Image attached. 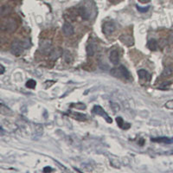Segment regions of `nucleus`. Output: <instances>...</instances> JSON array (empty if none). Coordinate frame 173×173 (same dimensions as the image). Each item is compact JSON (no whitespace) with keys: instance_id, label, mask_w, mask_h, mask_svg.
Here are the masks:
<instances>
[{"instance_id":"nucleus-2","label":"nucleus","mask_w":173,"mask_h":173,"mask_svg":"<svg viewBox=\"0 0 173 173\" xmlns=\"http://www.w3.org/2000/svg\"><path fill=\"white\" fill-rule=\"evenodd\" d=\"M111 74L115 77H123L125 79H127V80H130L132 78L130 72L123 65H120L118 68H113L111 70Z\"/></svg>"},{"instance_id":"nucleus-9","label":"nucleus","mask_w":173,"mask_h":173,"mask_svg":"<svg viewBox=\"0 0 173 173\" xmlns=\"http://www.w3.org/2000/svg\"><path fill=\"white\" fill-rule=\"evenodd\" d=\"M78 11H79V15L81 16L82 19L84 20H88L90 18V12L88 10V8L86 6H81V7L78 8Z\"/></svg>"},{"instance_id":"nucleus-5","label":"nucleus","mask_w":173,"mask_h":173,"mask_svg":"<svg viewBox=\"0 0 173 173\" xmlns=\"http://www.w3.org/2000/svg\"><path fill=\"white\" fill-rule=\"evenodd\" d=\"M115 24L113 22H106L104 24H103L102 27V31L104 34H106V35H109L111 34H113L114 30H115Z\"/></svg>"},{"instance_id":"nucleus-29","label":"nucleus","mask_w":173,"mask_h":173,"mask_svg":"<svg viewBox=\"0 0 173 173\" xmlns=\"http://www.w3.org/2000/svg\"><path fill=\"white\" fill-rule=\"evenodd\" d=\"M138 1H139L140 3H142V4H145V3H148L150 0H138Z\"/></svg>"},{"instance_id":"nucleus-23","label":"nucleus","mask_w":173,"mask_h":173,"mask_svg":"<svg viewBox=\"0 0 173 173\" xmlns=\"http://www.w3.org/2000/svg\"><path fill=\"white\" fill-rule=\"evenodd\" d=\"M110 104H111V107H112V109H113V111L114 113H116V112H118V111L120 110V106H119L117 103L111 102Z\"/></svg>"},{"instance_id":"nucleus-16","label":"nucleus","mask_w":173,"mask_h":173,"mask_svg":"<svg viewBox=\"0 0 173 173\" xmlns=\"http://www.w3.org/2000/svg\"><path fill=\"white\" fill-rule=\"evenodd\" d=\"M147 46H148L149 50H152V51H156V50H158V48H159V46H158V42L156 41L155 39L149 40Z\"/></svg>"},{"instance_id":"nucleus-4","label":"nucleus","mask_w":173,"mask_h":173,"mask_svg":"<svg viewBox=\"0 0 173 173\" xmlns=\"http://www.w3.org/2000/svg\"><path fill=\"white\" fill-rule=\"evenodd\" d=\"M40 50L43 54H50L52 51V44L50 41L42 40L40 42Z\"/></svg>"},{"instance_id":"nucleus-21","label":"nucleus","mask_w":173,"mask_h":173,"mask_svg":"<svg viewBox=\"0 0 173 173\" xmlns=\"http://www.w3.org/2000/svg\"><path fill=\"white\" fill-rule=\"evenodd\" d=\"M10 11H11V8L10 6H3L2 9H1V15H2V17H4V16H6L10 13Z\"/></svg>"},{"instance_id":"nucleus-8","label":"nucleus","mask_w":173,"mask_h":173,"mask_svg":"<svg viewBox=\"0 0 173 173\" xmlns=\"http://www.w3.org/2000/svg\"><path fill=\"white\" fill-rule=\"evenodd\" d=\"M109 60L114 65L119 63V61H120V55L119 52L116 50H113L109 54Z\"/></svg>"},{"instance_id":"nucleus-26","label":"nucleus","mask_w":173,"mask_h":173,"mask_svg":"<svg viewBox=\"0 0 173 173\" xmlns=\"http://www.w3.org/2000/svg\"><path fill=\"white\" fill-rule=\"evenodd\" d=\"M149 8H150V6H147V7L142 8V7H140V6H138V5H137V9H138V11H140V12H145V11H147L149 10Z\"/></svg>"},{"instance_id":"nucleus-25","label":"nucleus","mask_w":173,"mask_h":173,"mask_svg":"<svg viewBox=\"0 0 173 173\" xmlns=\"http://www.w3.org/2000/svg\"><path fill=\"white\" fill-rule=\"evenodd\" d=\"M73 107H76V108H80V109H85L86 108V106L83 105L82 103H78L76 105H72Z\"/></svg>"},{"instance_id":"nucleus-11","label":"nucleus","mask_w":173,"mask_h":173,"mask_svg":"<svg viewBox=\"0 0 173 173\" xmlns=\"http://www.w3.org/2000/svg\"><path fill=\"white\" fill-rule=\"evenodd\" d=\"M62 31H63L64 35H72L74 34V27L68 24V23H66L64 24L63 26H62Z\"/></svg>"},{"instance_id":"nucleus-28","label":"nucleus","mask_w":173,"mask_h":173,"mask_svg":"<svg viewBox=\"0 0 173 173\" xmlns=\"http://www.w3.org/2000/svg\"><path fill=\"white\" fill-rule=\"evenodd\" d=\"M0 67H1V72H0V74H3L4 73V67L3 66V65H1Z\"/></svg>"},{"instance_id":"nucleus-22","label":"nucleus","mask_w":173,"mask_h":173,"mask_svg":"<svg viewBox=\"0 0 173 173\" xmlns=\"http://www.w3.org/2000/svg\"><path fill=\"white\" fill-rule=\"evenodd\" d=\"M35 86H36V82L34 80H29L26 82V87L29 89H35Z\"/></svg>"},{"instance_id":"nucleus-17","label":"nucleus","mask_w":173,"mask_h":173,"mask_svg":"<svg viewBox=\"0 0 173 173\" xmlns=\"http://www.w3.org/2000/svg\"><path fill=\"white\" fill-rule=\"evenodd\" d=\"M95 50H96L95 44H94L93 42L89 43V45L87 46V54H88V56H89V57H92V56H94L95 53Z\"/></svg>"},{"instance_id":"nucleus-14","label":"nucleus","mask_w":173,"mask_h":173,"mask_svg":"<svg viewBox=\"0 0 173 173\" xmlns=\"http://www.w3.org/2000/svg\"><path fill=\"white\" fill-rule=\"evenodd\" d=\"M116 122L118 124V126L120 127V128H122L124 130H127V129H129L130 127H131V125L129 123H127V122H125L123 120V119L121 118V117H117L116 118Z\"/></svg>"},{"instance_id":"nucleus-24","label":"nucleus","mask_w":173,"mask_h":173,"mask_svg":"<svg viewBox=\"0 0 173 173\" xmlns=\"http://www.w3.org/2000/svg\"><path fill=\"white\" fill-rule=\"evenodd\" d=\"M171 84V82L170 81H168V82H164L161 86H160V89H167L169 88Z\"/></svg>"},{"instance_id":"nucleus-15","label":"nucleus","mask_w":173,"mask_h":173,"mask_svg":"<svg viewBox=\"0 0 173 173\" xmlns=\"http://www.w3.org/2000/svg\"><path fill=\"white\" fill-rule=\"evenodd\" d=\"M138 76L140 79H144L145 81H150L151 80V74H149L148 72L145 69H140L138 72Z\"/></svg>"},{"instance_id":"nucleus-10","label":"nucleus","mask_w":173,"mask_h":173,"mask_svg":"<svg viewBox=\"0 0 173 173\" xmlns=\"http://www.w3.org/2000/svg\"><path fill=\"white\" fill-rule=\"evenodd\" d=\"M62 55H63V50H62L61 48H57L56 50H52L51 53L50 54V57L51 60L56 61L61 56H62Z\"/></svg>"},{"instance_id":"nucleus-30","label":"nucleus","mask_w":173,"mask_h":173,"mask_svg":"<svg viewBox=\"0 0 173 173\" xmlns=\"http://www.w3.org/2000/svg\"><path fill=\"white\" fill-rule=\"evenodd\" d=\"M11 1H20V0H11Z\"/></svg>"},{"instance_id":"nucleus-19","label":"nucleus","mask_w":173,"mask_h":173,"mask_svg":"<svg viewBox=\"0 0 173 173\" xmlns=\"http://www.w3.org/2000/svg\"><path fill=\"white\" fill-rule=\"evenodd\" d=\"M63 57H64V60L66 61V62H68V63L71 62L72 60H73L70 52H69V51H68V50L63 51Z\"/></svg>"},{"instance_id":"nucleus-6","label":"nucleus","mask_w":173,"mask_h":173,"mask_svg":"<svg viewBox=\"0 0 173 173\" xmlns=\"http://www.w3.org/2000/svg\"><path fill=\"white\" fill-rule=\"evenodd\" d=\"M67 11L68 12V14L66 12L65 15H64V18H66L67 20L74 21V20L76 19V18H77L78 15H79V11H78V9L72 8V9H70V10H68Z\"/></svg>"},{"instance_id":"nucleus-1","label":"nucleus","mask_w":173,"mask_h":173,"mask_svg":"<svg viewBox=\"0 0 173 173\" xmlns=\"http://www.w3.org/2000/svg\"><path fill=\"white\" fill-rule=\"evenodd\" d=\"M30 47V43L29 40H25L24 42L17 40V41H14L11 43V53L16 57H19L23 54L25 49H28Z\"/></svg>"},{"instance_id":"nucleus-13","label":"nucleus","mask_w":173,"mask_h":173,"mask_svg":"<svg viewBox=\"0 0 173 173\" xmlns=\"http://www.w3.org/2000/svg\"><path fill=\"white\" fill-rule=\"evenodd\" d=\"M152 141L158 142V143H164V144H171V143H173V138H167V137L152 138Z\"/></svg>"},{"instance_id":"nucleus-27","label":"nucleus","mask_w":173,"mask_h":173,"mask_svg":"<svg viewBox=\"0 0 173 173\" xmlns=\"http://www.w3.org/2000/svg\"><path fill=\"white\" fill-rule=\"evenodd\" d=\"M53 170L52 168H50V167H45L44 169H43V171L44 172H50V171H52Z\"/></svg>"},{"instance_id":"nucleus-18","label":"nucleus","mask_w":173,"mask_h":173,"mask_svg":"<svg viewBox=\"0 0 173 173\" xmlns=\"http://www.w3.org/2000/svg\"><path fill=\"white\" fill-rule=\"evenodd\" d=\"M173 68L171 67H166L162 73V77H169L172 74Z\"/></svg>"},{"instance_id":"nucleus-7","label":"nucleus","mask_w":173,"mask_h":173,"mask_svg":"<svg viewBox=\"0 0 173 173\" xmlns=\"http://www.w3.org/2000/svg\"><path fill=\"white\" fill-rule=\"evenodd\" d=\"M3 29L5 30L8 32H12L14 31L15 30L17 29V24L13 19H10L7 22H5L4 24H3Z\"/></svg>"},{"instance_id":"nucleus-3","label":"nucleus","mask_w":173,"mask_h":173,"mask_svg":"<svg viewBox=\"0 0 173 173\" xmlns=\"http://www.w3.org/2000/svg\"><path fill=\"white\" fill-rule=\"evenodd\" d=\"M93 113H95V114H97V115H100V116H102L103 118L106 120V122H107V123H112V122H113L112 119L110 118L109 115L105 112V110L103 109L101 106H94V108H93Z\"/></svg>"},{"instance_id":"nucleus-12","label":"nucleus","mask_w":173,"mask_h":173,"mask_svg":"<svg viewBox=\"0 0 173 173\" xmlns=\"http://www.w3.org/2000/svg\"><path fill=\"white\" fill-rule=\"evenodd\" d=\"M120 40L127 46H132L133 44V39H132L131 35H122L120 37Z\"/></svg>"},{"instance_id":"nucleus-20","label":"nucleus","mask_w":173,"mask_h":173,"mask_svg":"<svg viewBox=\"0 0 173 173\" xmlns=\"http://www.w3.org/2000/svg\"><path fill=\"white\" fill-rule=\"evenodd\" d=\"M72 115L74 117V119H77V120H85L87 119V116L85 114H82V113H72Z\"/></svg>"}]
</instances>
